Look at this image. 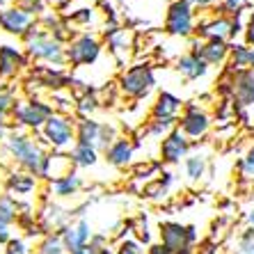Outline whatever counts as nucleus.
I'll return each mask as SVG.
<instances>
[{
  "label": "nucleus",
  "instance_id": "9",
  "mask_svg": "<svg viewBox=\"0 0 254 254\" xmlns=\"http://www.w3.org/2000/svg\"><path fill=\"white\" fill-rule=\"evenodd\" d=\"M190 142H199L208 137L213 128V117L204 106L199 103H186V108L179 115V126H177Z\"/></svg>",
  "mask_w": 254,
  "mask_h": 254
},
{
  "label": "nucleus",
  "instance_id": "24",
  "mask_svg": "<svg viewBox=\"0 0 254 254\" xmlns=\"http://www.w3.org/2000/svg\"><path fill=\"white\" fill-rule=\"evenodd\" d=\"M174 174L172 172H167V170H163L158 174V177L154 179V181H149L144 188H142V195L147 197V199H151V201H160V199H165L167 195H170V190H172V186H174Z\"/></svg>",
  "mask_w": 254,
  "mask_h": 254
},
{
  "label": "nucleus",
  "instance_id": "37",
  "mask_svg": "<svg viewBox=\"0 0 254 254\" xmlns=\"http://www.w3.org/2000/svg\"><path fill=\"white\" fill-rule=\"evenodd\" d=\"M245 7H248V0H220L213 14H220V16H236V14L245 12Z\"/></svg>",
  "mask_w": 254,
  "mask_h": 254
},
{
  "label": "nucleus",
  "instance_id": "19",
  "mask_svg": "<svg viewBox=\"0 0 254 254\" xmlns=\"http://www.w3.org/2000/svg\"><path fill=\"white\" fill-rule=\"evenodd\" d=\"M229 30H231V18L220 16V14H211V16L201 18L197 23V32L201 42H211V39H220V42H229Z\"/></svg>",
  "mask_w": 254,
  "mask_h": 254
},
{
  "label": "nucleus",
  "instance_id": "26",
  "mask_svg": "<svg viewBox=\"0 0 254 254\" xmlns=\"http://www.w3.org/2000/svg\"><path fill=\"white\" fill-rule=\"evenodd\" d=\"M208 170V156L204 151H190V156L184 160V174L190 184H199L206 177Z\"/></svg>",
  "mask_w": 254,
  "mask_h": 254
},
{
  "label": "nucleus",
  "instance_id": "46",
  "mask_svg": "<svg viewBox=\"0 0 254 254\" xmlns=\"http://www.w3.org/2000/svg\"><path fill=\"white\" fill-rule=\"evenodd\" d=\"M12 128H14V126L9 124V122H0V144H2V142H5L7 137H9Z\"/></svg>",
  "mask_w": 254,
  "mask_h": 254
},
{
  "label": "nucleus",
  "instance_id": "36",
  "mask_svg": "<svg viewBox=\"0 0 254 254\" xmlns=\"http://www.w3.org/2000/svg\"><path fill=\"white\" fill-rule=\"evenodd\" d=\"M115 254H147V248L135 236H122L115 245Z\"/></svg>",
  "mask_w": 254,
  "mask_h": 254
},
{
  "label": "nucleus",
  "instance_id": "28",
  "mask_svg": "<svg viewBox=\"0 0 254 254\" xmlns=\"http://www.w3.org/2000/svg\"><path fill=\"white\" fill-rule=\"evenodd\" d=\"M179 126V119H165V117H149L147 124L142 126V135L144 137H156L163 140L165 135H170L172 130Z\"/></svg>",
  "mask_w": 254,
  "mask_h": 254
},
{
  "label": "nucleus",
  "instance_id": "15",
  "mask_svg": "<svg viewBox=\"0 0 254 254\" xmlns=\"http://www.w3.org/2000/svg\"><path fill=\"white\" fill-rule=\"evenodd\" d=\"M103 46H108L110 55L119 62H124L133 51V32L130 28L124 25H115V28H106L103 30Z\"/></svg>",
  "mask_w": 254,
  "mask_h": 254
},
{
  "label": "nucleus",
  "instance_id": "2",
  "mask_svg": "<svg viewBox=\"0 0 254 254\" xmlns=\"http://www.w3.org/2000/svg\"><path fill=\"white\" fill-rule=\"evenodd\" d=\"M21 42H23V48H25V53H28L30 62H37V64H42V66H55V69H64L66 66L64 44L58 42L51 32H46L39 25V21L32 25V30Z\"/></svg>",
  "mask_w": 254,
  "mask_h": 254
},
{
  "label": "nucleus",
  "instance_id": "5",
  "mask_svg": "<svg viewBox=\"0 0 254 254\" xmlns=\"http://www.w3.org/2000/svg\"><path fill=\"white\" fill-rule=\"evenodd\" d=\"M76 122L71 113H53L39 130V140L46 144L48 151H62L69 154L71 147L76 144Z\"/></svg>",
  "mask_w": 254,
  "mask_h": 254
},
{
  "label": "nucleus",
  "instance_id": "27",
  "mask_svg": "<svg viewBox=\"0 0 254 254\" xmlns=\"http://www.w3.org/2000/svg\"><path fill=\"white\" fill-rule=\"evenodd\" d=\"M101 126L103 122L94 117H87V119H78L76 122V142L78 144H89L94 147L99 144V135H101Z\"/></svg>",
  "mask_w": 254,
  "mask_h": 254
},
{
  "label": "nucleus",
  "instance_id": "44",
  "mask_svg": "<svg viewBox=\"0 0 254 254\" xmlns=\"http://www.w3.org/2000/svg\"><path fill=\"white\" fill-rule=\"evenodd\" d=\"M243 39H245L248 46L254 48V9L248 14V18H245V32H243Z\"/></svg>",
  "mask_w": 254,
  "mask_h": 254
},
{
  "label": "nucleus",
  "instance_id": "13",
  "mask_svg": "<svg viewBox=\"0 0 254 254\" xmlns=\"http://www.w3.org/2000/svg\"><path fill=\"white\" fill-rule=\"evenodd\" d=\"M60 238L64 243L66 254H73L89 245V241L94 238V227H92V222L87 218L78 215V218H73L64 229L60 231Z\"/></svg>",
  "mask_w": 254,
  "mask_h": 254
},
{
  "label": "nucleus",
  "instance_id": "38",
  "mask_svg": "<svg viewBox=\"0 0 254 254\" xmlns=\"http://www.w3.org/2000/svg\"><path fill=\"white\" fill-rule=\"evenodd\" d=\"M16 5L23 12H28L32 18H37V21L48 12V0H16Z\"/></svg>",
  "mask_w": 254,
  "mask_h": 254
},
{
  "label": "nucleus",
  "instance_id": "48",
  "mask_svg": "<svg viewBox=\"0 0 254 254\" xmlns=\"http://www.w3.org/2000/svg\"><path fill=\"white\" fill-rule=\"evenodd\" d=\"M245 227H252L254 229V204L248 208V213H245Z\"/></svg>",
  "mask_w": 254,
  "mask_h": 254
},
{
  "label": "nucleus",
  "instance_id": "35",
  "mask_svg": "<svg viewBox=\"0 0 254 254\" xmlns=\"http://www.w3.org/2000/svg\"><path fill=\"white\" fill-rule=\"evenodd\" d=\"M231 254H254V229L252 227H245V229L238 231Z\"/></svg>",
  "mask_w": 254,
  "mask_h": 254
},
{
  "label": "nucleus",
  "instance_id": "45",
  "mask_svg": "<svg viewBox=\"0 0 254 254\" xmlns=\"http://www.w3.org/2000/svg\"><path fill=\"white\" fill-rule=\"evenodd\" d=\"M186 2H190L195 9H213V7H218L220 0H186Z\"/></svg>",
  "mask_w": 254,
  "mask_h": 254
},
{
  "label": "nucleus",
  "instance_id": "50",
  "mask_svg": "<svg viewBox=\"0 0 254 254\" xmlns=\"http://www.w3.org/2000/svg\"><path fill=\"white\" fill-rule=\"evenodd\" d=\"M7 5V0H0V7H5Z\"/></svg>",
  "mask_w": 254,
  "mask_h": 254
},
{
  "label": "nucleus",
  "instance_id": "39",
  "mask_svg": "<svg viewBox=\"0 0 254 254\" xmlns=\"http://www.w3.org/2000/svg\"><path fill=\"white\" fill-rule=\"evenodd\" d=\"M119 137V130L115 124H110V122H103V126H101V135H99V144H96V149H99L101 154L106 151L110 144H113L115 140Z\"/></svg>",
  "mask_w": 254,
  "mask_h": 254
},
{
  "label": "nucleus",
  "instance_id": "10",
  "mask_svg": "<svg viewBox=\"0 0 254 254\" xmlns=\"http://www.w3.org/2000/svg\"><path fill=\"white\" fill-rule=\"evenodd\" d=\"M227 69V66H225ZM231 83H234V117L241 119V124H248V110L254 108V71L252 69H241L231 71Z\"/></svg>",
  "mask_w": 254,
  "mask_h": 254
},
{
  "label": "nucleus",
  "instance_id": "43",
  "mask_svg": "<svg viewBox=\"0 0 254 254\" xmlns=\"http://www.w3.org/2000/svg\"><path fill=\"white\" fill-rule=\"evenodd\" d=\"M227 229H229V220H227V218H218L211 225V231H208V241H213V243H218V245H220V241L227 236Z\"/></svg>",
  "mask_w": 254,
  "mask_h": 254
},
{
  "label": "nucleus",
  "instance_id": "20",
  "mask_svg": "<svg viewBox=\"0 0 254 254\" xmlns=\"http://www.w3.org/2000/svg\"><path fill=\"white\" fill-rule=\"evenodd\" d=\"M32 80L39 87L53 92V94H58L60 89H64L71 85V78L66 73V69H55V66H37L32 71Z\"/></svg>",
  "mask_w": 254,
  "mask_h": 254
},
{
  "label": "nucleus",
  "instance_id": "11",
  "mask_svg": "<svg viewBox=\"0 0 254 254\" xmlns=\"http://www.w3.org/2000/svg\"><path fill=\"white\" fill-rule=\"evenodd\" d=\"M30 58L23 46L16 44H0V83L14 80L23 71H28Z\"/></svg>",
  "mask_w": 254,
  "mask_h": 254
},
{
  "label": "nucleus",
  "instance_id": "31",
  "mask_svg": "<svg viewBox=\"0 0 254 254\" xmlns=\"http://www.w3.org/2000/svg\"><path fill=\"white\" fill-rule=\"evenodd\" d=\"M99 108H101V99L94 89H85L80 96H76V113L80 115V119L94 117Z\"/></svg>",
  "mask_w": 254,
  "mask_h": 254
},
{
  "label": "nucleus",
  "instance_id": "18",
  "mask_svg": "<svg viewBox=\"0 0 254 254\" xmlns=\"http://www.w3.org/2000/svg\"><path fill=\"white\" fill-rule=\"evenodd\" d=\"M83 186H85V181L80 177V172L69 170L62 177L48 181V195L53 197V199H73L83 190Z\"/></svg>",
  "mask_w": 254,
  "mask_h": 254
},
{
  "label": "nucleus",
  "instance_id": "49",
  "mask_svg": "<svg viewBox=\"0 0 254 254\" xmlns=\"http://www.w3.org/2000/svg\"><path fill=\"white\" fill-rule=\"evenodd\" d=\"M250 69L254 71V48H252V60H250Z\"/></svg>",
  "mask_w": 254,
  "mask_h": 254
},
{
  "label": "nucleus",
  "instance_id": "30",
  "mask_svg": "<svg viewBox=\"0 0 254 254\" xmlns=\"http://www.w3.org/2000/svg\"><path fill=\"white\" fill-rule=\"evenodd\" d=\"M23 213V204L16 199V197L7 195V192H0V220L7 222L9 227H14Z\"/></svg>",
  "mask_w": 254,
  "mask_h": 254
},
{
  "label": "nucleus",
  "instance_id": "25",
  "mask_svg": "<svg viewBox=\"0 0 254 254\" xmlns=\"http://www.w3.org/2000/svg\"><path fill=\"white\" fill-rule=\"evenodd\" d=\"M101 158V151L94 147H89V144H73L69 151V160L73 170H87V167H94Z\"/></svg>",
  "mask_w": 254,
  "mask_h": 254
},
{
  "label": "nucleus",
  "instance_id": "14",
  "mask_svg": "<svg viewBox=\"0 0 254 254\" xmlns=\"http://www.w3.org/2000/svg\"><path fill=\"white\" fill-rule=\"evenodd\" d=\"M35 23H37V18H32L28 12H23L18 5L0 7V30H2L5 35L23 39L30 30H32Z\"/></svg>",
  "mask_w": 254,
  "mask_h": 254
},
{
  "label": "nucleus",
  "instance_id": "22",
  "mask_svg": "<svg viewBox=\"0 0 254 254\" xmlns=\"http://www.w3.org/2000/svg\"><path fill=\"white\" fill-rule=\"evenodd\" d=\"M174 66H177V71L181 73V76L186 78V80H199V78H204L208 73V69L211 66L201 60V55L197 53V51H188V53L179 55L177 62H174Z\"/></svg>",
  "mask_w": 254,
  "mask_h": 254
},
{
  "label": "nucleus",
  "instance_id": "32",
  "mask_svg": "<svg viewBox=\"0 0 254 254\" xmlns=\"http://www.w3.org/2000/svg\"><path fill=\"white\" fill-rule=\"evenodd\" d=\"M32 254H66V250H64V243H62L60 234H44L37 241Z\"/></svg>",
  "mask_w": 254,
  "mask_h": 254
},
{
  "label": "nucleus",
  "instance_id": "47",
  "mask_svg": "<svg viewBox=\"0 0 254 254\" xmlns=\"http://www.w3.org/2000/svg\"><path fill=\"white\" fill-rule=\"evenodd\" d=\"M147 254H170V252H167V250L163 248L158 241H156L154 245H149V248H147Z\"/></svg>",
  "mask_w": 254,
  "mask_h": 254
},
{
  "label": "nucleus",
  "instance_id": "21",
  "mask_svg": "<svg viewBox=\"0 0 254 254\" xmlns=\"http://www.w3.org/2000/svg\"><path fill=\"white\" fill-rule=\"evenodd\" d=\"M186 108L184 99L177 96L170 89H160L151 103V117H165V119H179L181 110Z\"/></svg>",
  "mask_w": 254,
  "mask_h": 254
},
{
  "label": "nucleus",
  "instance_id": "17",
  "mask_svg": "<svg viewBox=\"0 0 254 254\" xmlns=\"http://www.w3.org/2000/svg\"><path fill=\"white\" fill-rule=\"evenodd\" d=\"M2 188H5L7 195L16 197L18 201L23 199V197H30L32 192H37L39 188V179L28 174L23 170H9L5 174V181H2Z\"/></svg>",
  "mask_w": 254,
  "mask_h": 254
},
{
  "label": "nucleus",
  "instance_id": "3",
  "mask_svg": "<svg viewBox=\"0 0 254 254\" xmlns=\"http://www.w3.org/2000/svg\"><path fill=\"white\" fill-rule=\"evenodd\" d=\"M156 85H158L156 69L147 62H135V64L126 66V69H122V73L117 78V92L130 101L147 99L156 89Z\"/></svg>",
  "mask_w": 254,
  "mask_h": 254
},
{
  "label": "nucleus",
  "instance_id": "42",
  "mask_svg": "<svg viewBox=\"0 0 254 254\" xmlns=\"http://www.w3.org/2000/svg\"><path fill=\"white\" fill-rule=\"evenodd\" d=\"M14 103H16V94L12 89H5L0 92V122H9L14 110Z\"/></svg>",
  "mask_w": 254,
  "mask_h": 254
},
{
  "label": "nucleus",
  "instance_id": "6",
  "mask_svg": "<svg viewBox=\"0 0 254 254\" xmlns=\"http://www.w3.org/2000/svg\"><path fill=\"white\" fill-rule=\"evenodd\" d=\"M55 113V106L48 101L39 99V96H28V99H16L12 110V122L16 128L25 130V133H39L48 117Z\"/></svg>",
  "mask_w": 254,
  "mask_h": 254
},
{
  "label": "nucleus",
  "instance_id": "1",
  "mask_svg": "<svg viewBox=\"0 0 254 254\" xmlns=\"http://www.w3.org/2000/svg\"><path fill=\"white\" fill-rule=\"evenodd\" d=\"M2 149H5V154L12 158V163L18 170L28 172V174L37 177L39 181H46V165H48V154L51 151L46 149V144L42 140H37L30 133L14 126L9 137L2 142Z\"/></svg>",
  "mask_w": 254,
  "mask_h": 254
},
{
  "label": "nucleus",
  "instance_id": "8",
  "mask_svg": "<svg viewBox=\"0 0 254 254\" xmlns=\"http://www.w3.org/2000/svg\"><path fill=\"white\" fill-rule=\"evenodd\" d=\"M165 35L177 37V39H190L197 32V9L186 0H172L165 12V23H163Z\"/></svg>",
  "mask_w": 254,
  "mask_h": 254
},
{
  "label": "nucleus",
  "instance_id": "4",
  "mask_svg": "<svg viewBox=\"0 0 254 254\" xmlns=\"http://www.w3.org/2000/svg\"><path fill=\"white\" fill-rule=\"evenodd\" d=\"M158 243L170 254H197L201 241L195 225H186L179 220H163L158 225Z\"/></svg>",
  "mask_w": 254,
  "mask_h": 254
},
{
  "label": "nucleus",
  "instance_id": "33",
  "mask_svg": "<svg viewBox=\"0 0 254 254\" xmlns=\"http://www.w3.org/2000/svg\"><path fill=\"white\" fill-rule=\"evenodd\" d=\"M96 18H99V9L96 7H78L66 16L71 25H80V28H87V25H94Z\"/></svg>",
  "mask_w": 254,
  "mask_h": 254
},
{
  "label": "nucleus",
  "instance_id": "7",
  "mask_svg": "<svg viewBox=\"0 0 254 254\" xmlns=\"http://www.w3.org/2000/svg\"><path fill=\"white\" fill-rule=\"evenodd\" d=\"M103 39L96 32H76V37L71 39L64 46V55H66V66L71 69H83V66H92L96 64L103 55Z\"/></svg>",
  "mask_w": 254,
  "mask_h": 254
},
{
  "label": "nucleus",
  "instance_id": "12",
  "mask_svg": "<svg viewBox=\"0 0 254 254\" xmlns=\"http://www.w3.org/2000/svg\"><path fill=\"white\" fill-rule=\"evenodd\" d=\"M192 151V142L181 133L179 128H174L170 135H165L158 144V158L163 165H179Z\"/></svg>",
  "mask_w": 254,
  "mask_h": 254
},
{
  "label": "nucleus",
  "instance_id": "40",
  "mask_svg": "<svg viewBox=\"0 0 254 254\" xmlns=\"http://www.w3.org/2000/svg\"><path fill=\"white\" fill-rule=\"evenodd\" d=\"M133 231H135V238L144 245V248L154 245V238H151V225H149V218L144 215V213L137 218V225L133 227Z\"/></svg>",
  "mask_w": 254,
  "mask_h": 254
},
{
  "label": "nucleus",
  "instance_id": "16",
  "mask_svg": "<svg viewBox=\"0 0 254 254\" xmlns=\"http://www.w3.org/2000/svg\"><path fill=\"white\" fill-rule=\"evenodd\" d=\"M135 149H137V142H133V137L119 135L117 140L103 151V160H106L108 165L117 167V170H126V167L133 163V158H135Z\"/></svg>",
  "mask_w": 254,
  "mask_h": 254
},
{
  "label": "nucleus",
  "instance_id": "29",
  "mask_svg": "<svg viewBox=\"0 0 254 254\" xmlns=\"http://www.w3.org/2000/svg\"><path fill=\"white\" fill-rule=\"evenodd\" d=\"M250 60H252V46H248L245 42H234L229 51V62L225 66L231 71L250 69Z\"/></svg>",
  "mask_w": 254,
  "mask_h": 254
},
{
  "label": "nucleus",
  "instance_id": "23",
  "mask_svg": "<svg viewBox=\"0 0 254 254\" xmlns=\"http://www.w3.org/2000/svg\"><path fill=\"white\" fill-rule=\"evenodd\" d=\"M229 42H220V39H211V42H201L199 55L208 66H225L229 62Z\"/></svg>",
  "mask_w": 254,
  "mask_h": 254
},
{
  "label": "nucleus",
  "instance_id": "34",
  "mask_svg": "<svg viewBox=\"0 0 254 254\" xmlns=\"http://www.w3.org/2000/svg\"><path fill=\"white\" fill-rule=\"evenodd\" d=\"M236 172H238V177H241L243 181L254 179V142L245 149V154L236 160Z\"/></svg>",
  "mask_w": 254,
  "mask_h": 254
},
{
  "label": "nucleus",
  "instance_id": "41",
  "mask_svg": "<svg viewBox=\"0 0 254 254\" xmlns=\"http://www.w3.org/2000/svg\"><path fill=\"white\" fill-rule=\"evenodd\" d=\"M213 119L218 122V124H229L231 119H234V101L231 99H220L218 106H215V115Z\"/></svg>",
  "mask_w": 254,
  "mask_h": 254
}]
</instances>
